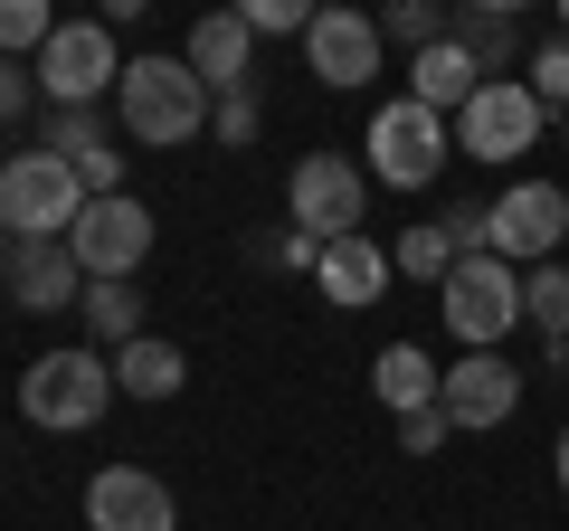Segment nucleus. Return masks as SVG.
Here are the masks:
<instances>
[{
    "instance_id": "1",
    "label": "nucleus",
    "mask_w": 569,
    "mask_h": 531,
    "mask_svg": "<svg viewBox=\"0 0 569 531\" xmlns=\"http://www.w3.org/2000/svg\"><path fill=\"white\" fill-rule=\"evenodd\" d=\"M209 86L190 77V58H123V86H114V114L142 152H181L209 133Z\"/></svg>"
},
{
    "instance_id": "2",
    "label": "nucleus",
    "mask_w": 569,
    "mask_h": 531,
    "mask_svg": "<svg viewBox=\"0 0 569 531\" xmlns=\"http://www.w3.org/2000/svg\"><path fill=\"white\" fill-rule=\"evenodd\" d=\"M114 399H123V389H114V351H96V342L39 351V361L20 370V418H29V428H48V437L96 428Z\"/></svg>"
},
{
    "instance_id": "3",
    "label": "nucleus",
    "mask_w": 569,
    "mask_h": 531,
    "mask_svg": "<svg viewBox=\"0 0 569 531\" xmlns=\"http://www.w3.org/2000/svg\"><path fill=\"white\" fill-rule=\"evenodd\" d=\"M77 209H86V181L58 162V152H10V162H0V228H10V247L67 238Z\"/></svg>"
},
{
    "instance_id": "4",
    "label": "nucleus",
    "mask_w": 569,
    "mask_h": 531,
    "mask_svg": "<svg viewBox=\"0 0 569 531\" xmlns=\"http://www.w3.org/2000/svg\"><path fill=\"white\" fill-rule=\"evenodd\" d=\"M361 152H370V181H380V190H427L437 171H447V152H456V123L427 114L418 96H399V104L370 114Z\"/></svg>"
},
{
    "instance_id": "5",
    "label": "nucleus",
    "mask_w": 569,
    "mask_h": 531,
    "mask_svg": "<svg viewBox=\"0 0 569 531\" xmlns=\"http://www.w3.org/2000/svg\"><path fill=\"white\" fill-rule=\"evenodd\" d=\"M437 313L466 351H503V332L522 323V266L503 257H456V275L437 285Z\"/></svg>"
},
{
    "instance_id": "6",
    "label": "nucleus",
    "mask_w": 569,
    "mask_h": 531,
    "mask_svg": "<svg viewBox=\"0 0 569 531\" xmlns=\"http://www.w3.org/2000/svg\"><path fill=\"white\" fill-rule=\"evenodd\" d=\"M361 209H370V171L342 162V152H305V162L284 171V228H305V238H361Z\"/></svg>"
},
{
    "instance_id": "7",
    "label": "nucleus",
    "mask_w": 569,
    "mask_h": 531,
    "mask_svg": "<svg viewBox=\"0 0 569 531\" xmlns=\"http://www.w3.org/2000/svg\"><path fill=\"white\" fill-rule=\"evenodd\" d=\"M67 257L86 266V285H133L142 257H152V209H142L133 190H114V200H86L77 228H67Z\"/></svg>"
},
{
    "instance_id": "8",
    "label": "nucleus",
    "mask_w": 569,
    "mask_h": 531,
    "mask_svg": "<svg viewBox=\"0 0 569 531\" xmlns=\"http://www.w3.org/2000/svg\"><path fill=\"white\" fill-rule=\"evenodd\" d=\"M541 123H550V104L531 96L522 77H493V86H475V104L456 114V152H475V162H522V152L541 143Z\"/></svg>"
},
{
    "instance_id": "9",
    "label": "nucleus",
    "mask_w": 569,
    "mask_h": 531,
    "mask_svg": "<svg viewBox=\"0 0 569 531\" xmlns=\"http://www.w3.org/2000/svg\"><path fill=\"white\" fill-rule=\"evenodd\" d=\"M29 77L48 86V104H96V96H114V86H123V48H114V29H104V20H58V39L39 48Z\"/></svg>"
},
{
    "instance_id": "10",
    "label": "nucleus",
    "mask_w": 569,
    "mask_h": 531,
    "mask_svg": "<svg viewBox=\"0 0 569 531\" xmlns=\"http://www.w3.org/2000/svg\"><path fill=\"white\" fill-rule=\"evenodd\" d=\"M560 238H569V190L512 181L503 200H485V247L503 266H550V257H560Z\"/></svg>"
},
{
    "instance_id": "11",
    "label": "nucleus",
    "mask_w": 569,
    "mask_h": 531,
    "mask_svg": "<svg viewBox=\"0 0 569 531\" xmlns=\"http://www.w3.org/2000/svg\"><path fill=\"white\" fill-rule=\"evenodd\" d=\"M437 409H447V428L485 437V428H503V418L522 409V370H512L503 351H456V370L437 380Z\"/></svg>"
},
{
    "instance_id": "12",
    "label": "nucleus",
    "mask_w": 569,
    "mask_h": 531,
    "mask_svg": "<svg viewBox=\"0 0 569 531\" xmlns=\"http://www.w3.org/2000/svg\"><path fill=\"white\" fill-rule=\"evenodd\" d=\"M305 67L332 86V96L370 86V77H380V20H370V10H313V29H305Z\"/></svg>"
},
{
    "instance_id": "13",
    "label": "nucleus",
    "mask_w": 569,
    "mask_h": 531,
    "mask_svg": "<svg viewBox=\"0 0 569 531\" xmlns=\"http://www.w3.org/2000/svg\"><path fill=\"white\" fill-rule=\"evenodd\" d=\"M86 522L96 531H181V503L152 465H104L86 484Z\"/></svg>"
},
{
    "instance_id": "14",
    "label": "nucleus",
    "mask_w": 569,
    "mask_h": 531,
    "mask_svg": "<svg viewBox=\"0 0 569 531\" xmlns=\"http://www.w3.org/2000/svg\"><path fill=\"white\" fill-rule=\"evenodd\" d=\"M48 152L86 181V200H114L123 190V152H114V133H104L96 104H48Z\"/></svg>"
},
{
    "instance_id": "15",
    "label": "nucleus",
    "mask_w": 569,
    "mask_h": 531,
    "mask_svg": "<svg viewBox=\"0 0 569 531\" xmlns=\"http://www.w3.org/2000/svg\"><path fill=\"white\" fill-rule=\"evenodd\" d=\"M0 285H10L20 313H77L86 304V266L67 257V238H48V247H10L0 257Z\"/></svg>"
},
{
    "instance_id": "16",
    "label": "nucleus",
    "mask_w": 569,
    "mask_h": 531,
    "mask_svg": "<svg viewBox=\"0 0 569 531\" xmlns=\"http://www.w3.org/2000/svg\"><path fill=\"white\" fill-rule=\"evenodd\" d=\"M389 275H399V266H389V247L370 238V228H361V238H332L323 257H313V285H323V304H332V313L380 304V294H389Z\"/></svg>"
},
{
    "instance_id": "17",
    "label": "nucleus",
    "mask_w": 569,
    "mask_h": 531,
    "mask_svg": "<svg viewBox=\"0 0 569 531\" xmlns=\"http://www.w3.org/2000/svg\"><path fill=\"white\" fill-rule=\"evenodd\" d=\"M181 58H190V77H200L209 96H257V39H247V20H238V10L200 20Z\"/></svg>"
},
{
    "instance_id": "18",
    "label": "nucleus",
    "mask_w": 569,
    "mask_h": 531,
    "mask_svg": "<svg viewBox=\"0 0 569 531\" xmlns=\"http://www.w3.org/2000/svg\"><path fill=\"white\" fill-rule=\"evenodd\" d=\"M447 39L475 58V77H485V86L522 58V20H512L503 0H456V10H447Z\"/></svg>"
},
{
    "instance_id": "19",
    "label": "nucleus",
    "mask_w": 569,
    "mask_h": 531,
    "mask_svg": "<svg viewBox=\"0 0 569 531\" xmlns=\"http://www.w3.org/2000/svg\"><path fill=\"white\" fill-rule=\"evenodd\" d=\"M437 380H447V370L427 361L418 342H389L380 361H370V399H380L389 418H418V409H437Z\"/></svg>"
},
{
    "instance_id": "20",
    "label": "nucleus",
    "mask_w": 569,
    "mask_h": 531,
    "mask_svg": "<svg viewBox=\"0 0 569 531\" xmlns=\"http://www.w3.org/2000/svg\"><path fill=\"white\" fill-rule=\"evenodd\" d=\"M475 86H485V77H475V58H466L456 39H437L427 58H408V96H418L427 114H447V123L475 104Z\"/></svg>"
},
{
    "instance_id": "21",
    "label": "nucleus",
    "mask_w": 569,
    "mask_h": 531,
    "mask_svg": "<svg viewBox=\"0 0 569 531\" xmlns=\"http://www.w3.org/2000/svg\"><path fill=\"white\" fill-rule=\"evenodd\" d=\"M181 380H190V361H181V342H162V332H142V342L114 351V389L123 399H181Z\"/></svg>"
},
{
    "instance_id": "22",
    "label": "nucleus",
    "mask_w": 569,
    "mask_h": 531,
    "mask_svg": "<svg viewBox=\"0 0 569 531\" xmlns=\"http://www.w3.org/2000/svg\"><path fill=\"white\" fill-rule=\"evenodd\" d=\"M86 342L96 351H123V342H142V285H86Z\"/></svg>"
},
{
    "instance_id": "23",
    "label": "nucleus",
    "mask_w": 569,
    "mask_h": 531,
    "mask_svg": "<svg viewBox=\"0 0 569 531\" xmlns=\"http://www.w3.org/2000/svg\"><path fill=\"white\" fill-rule=\"evenodd\" d=\"M522 323L541 332L550 351H569V266H531L522 275Z\"/></svg>"
},
{
    "instance_id": "24",
    "label": "nucleus",
    "mask_w": 569,
    "mask_h": 531,
    "mask_svg": "<svg viewBox=\"0 0 569 531\" xmlns=\"http://www.w3.org/2000/svg\"><path fill=\"white\" fill-rule=\"evenodd\" d=\"M389 266H399L408 285H447V275H456V238H447V219H427V228H399Z\"/></svg>"
},
{
    "instance_id": "25",
    "label": "nucleus",
    "mask_w": 569,
    "mask_h": 531,
    "mask_svg": "<svg viewBox=\"0 0 569 531\" xmlns=\"http://www.w3.org/2000/svg\"><path fill=\"white\" fill-rule=\"evenodd\" d=\"M48 39H58V10H48V0H0V58L10 67L39 58Z\"/></svg>"
},
{
    "instance_id": "26",
    "label": "nucleus",
    "mask_w": 569,
    "mask_h": 531,
    "mask_svg": "<svg viewBox=\"0 0 569 531\" xmlns=\"http://www.w3.org/2000/svg\"><path fill=\"white\" fill-rule=\"evenodd\" d=\"M437 39H447V10H437V0H399V10H380V48H408V58H427Z\"/></svg>"
},
{
    "instance_id": "27",
    "label": "nucleus",
    "mask_w": 569,
    "mask_h": 531,
    "mask_svg": "<svg viewBox=\"0 0 569 531\" xmlns=\"http://www.w3.org/2000/svg\"><path fill=\"white\" fill-rule=\"evenodd\" d=\"M531 96H541L550 104V114H569V39H541V48H531Z\"/></svg>"
},
{
    "instance_id": "28",
    "label": "nucleus",
    "mask_w": 569,
    "mask_h": 531,
    "mask_svg": "<svg viewBox=\"0 0 569 531\" xmlns=\"http://www.w3.org/2000/svg\"><path fill=\"white\" fill-rule=\"evenodd\" d=\"M238 20H247V39H305L313 10H305V0H247Z\"/></svg>"
},
{
    "instance_id": "29",
    "label": "nucleus",
    "mask_w": 569,
    "mask_h": 531,
    "mask_svg": "<svg viewBox=\"0 0 569 531\" xmlns=\"http://www.w3.org/2000/svg\"><path fill=\"white\" fill-rule=\"evenodd\" d=\"M257 123H266V104H257V96H219V104H209V133H219L228 152L257 143Z\"/></svg>"
},
{
    "instance_id": "30",
    "label": "nucleus",
    "mask_w": 569,
    "mask_h": 531,
    "mask_svg": "<svg viewBox=\"0 0 569 531\" xmlns=\"http://www.w3.org/2000/svg\"><path fill=\"white\" fill-rule=\"evenodd\" d=\"M257 257L276 266V275H313V257H323V238H305V228H276V238H266Z\"/></svg>"
},
{
    "instance_id": "31",
    "label": "nucleus",
    "mask_w": 569,
    "mask_h": 531,
    "mask_svg": "<svg viewBox=\"0 0 569 531\" xmlns=\"http://www.w3.org/2000/svg\"><path fill=\"white\" fill-rule=\"evenodd\" d=\"M447 437H456V428H447V409H418V418H399V447H408V455H437Z\"/></svg>"
},
{
    "instance_id": "32",
    "label": "nucleus",
    "mask_w": 569,
    "mask_h": 531,
    "mask_svg": "<svg viewBox=\"0 0 569 531\" xmlns=\"http://www.w3.org/2000/svg\"><path fill=\"white\" fill-rule=\"evenodd\" d=\"M29 114V77H20V67H0V123H20Z\"/></svg>"
},
{
    "instance_id": "33",
    "label": "nucleus",
    "mask_w": 569,
    "mask_h": 531,
    "mask_svg": "<svg viewBox=\"0 0 569 531\" xmlns=\"http://www.w3.org/2000/svg\"><path fill=\"white\" fill-rule=\"evenodd\" d=\"M550 484H560V493H569V428H560V437H550Z\"/></svg>"
},
{
    "instance_id": "34",
    "label": "nucleus",
    "mask_w": 569,
    "mask_h": 531,
    "mask_svg": "<svg viewBox=\"0 0 569 531\" xmlns=\"http://www.w3.org/2000/svg\"><path fill=\"white\" fill-rule=\"evenodd\" d=\"M0 257H10V228H0Z\"/></svg>"
},
{
    "instance_id": "35",
    "label": "nucleus",
    "mask_w": 569,
    "mask_h": 531,
    "mask_svg": "<svg viewBox=\"0 0 569 531\" xmlns=\"http://www.w3.org/2000/svg\"><path fill=\"white\" fill-rule=\"evenodd\" d=\"M560 133H569V114H560Z\"/></svg>"
},
{
    "instance_id": "36",
    "label": "nucleus",
    "mask_w": 569,
    "mask_h": 531,
    "mask_svg": "<svg viewBox=\"0 0 569 531\" xmlns=\"http://www.w3.org/2000/svg\"><path fill=\"white\" fill-rule=\"evenodd\" d=\"M0 67H10V58H0Z\"/></svg>"
},
{
    "instance_id": "37",
    "label": "nucleus",
    "mask_w": 569,
    "mask_h": 531,
    "mask_svg": "<svg viewBox=\"0 0 569 531\" xmlns=\"http://www.w3.org/2000/svg\"><path fill=\"white\" fill-rule=\"evenodd\" d=\"M560 361H569V351H560Z\"/></svg>"
}]
</instances>
